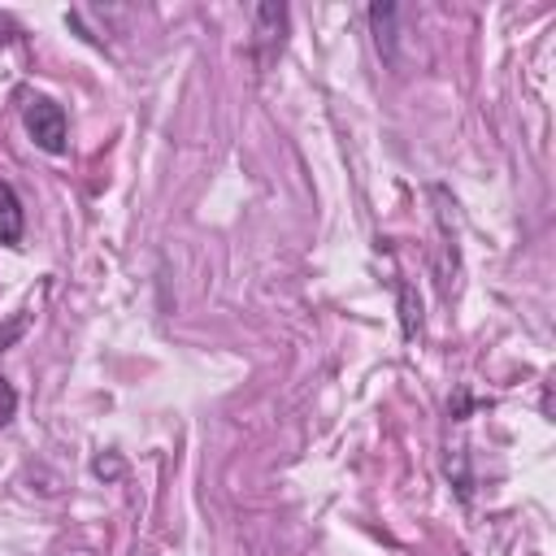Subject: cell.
Segmentation results:
<instances>
[{
    "instance_id": "1",
    "label": "cell",
    "mask_w": 556,
    "mask_h": 556,
    "mask_svg": "<svg viewBox=\"0 0 556 556\" xmlns=\"http://www.w3.org/2000/svg\"><path fill=\"white\" fill-rule=\"evenodd\" d=\"M22 126H26V135L43 148V152H65V109L56 104V100H48V96H30L26 104H22Z\"/></svg>"
},
{
    "instance_id": "2",
    "label": "cell",
    "mask_w": 556,
    "mask_h": 556,
    "mask_svg": "<svg viewBox=\"0 0 556 556\" xmlns=\"http://www.w3.org/2000/svg\"><path fill=\"white\" fill-rule=\"evenodd\" d=\"M22 230H26L22 200H17V191L0 178V243H4V248H17V243H22Z\"/></svg>"
},
{
    "instance_id": "3",
    "label": "cell",
    "mask_w": 556,
    "mask_h": 556,
    "mask_svg": "<svg viewBox=\"0 0 556 556\" xmlns=\"http://www.w3.org/2000/svg\"><path fill=\"white\" fill-rule=\"evenodd\" d=\"M13 413H17V391H13V382L0 374V426H9Z\"/></svg>"
}]
</instances>
